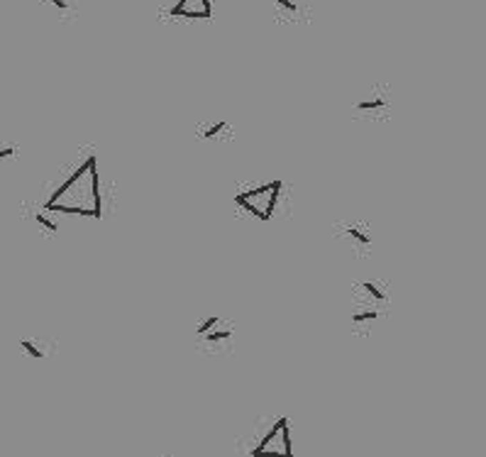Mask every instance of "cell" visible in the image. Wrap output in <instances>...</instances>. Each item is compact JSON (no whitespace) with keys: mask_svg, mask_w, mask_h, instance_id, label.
<instances>
[{"mask_svg":"<svg viewBox=\"0 0 486 457\" xmlns=\"http://www.w3.org/2000/svg\"><path fill=\"white\" fill-rule=\"evenodd\" d=\"M196 347L208 355H218V352L233 350L235 338V323L223 315H208L201 323H196Z\"/></svg>","mask_w":486,"mask_h":457,"instance_id":"4","label":"cell"},{"mask_svg":"<svg viewBox=\"0 0 486 457\" xmlns=\"http://www.w3.org/2000/svg\"><path fill=\"white\" fill-rule=\"evenodd\" d=\"M164 15L171 20H210L213 0H171Z\"/></svg>","mask_w":486,"mask_h":457,"instance_id":"6","label":"cell"},{"mask_svg":"<svg viewBox=\"0 0 486 457\" xmlns=\"http://www.w3.org/2000/svg\"><path fill=\"white\" fill-rule=\"evenodd\" d=\"M47 213H49V210H44V208L35 210V223H37V228H42L47 235H54L56 230H59V225H56V220H51Z\"/></svg>","mask_w":486,"mask_h":457,"instance_id":"14","label":"cell"},{"mask_svg":"<svg viewBox=\"0 0 486 457\" xmlns=\"http://www.w3.org/2000/svg\"><path fill=\"white\" fill-rule=\"evenodd\" d=\"M47 10H51L56 15V20L61 22H72L78 17V0H40Z\"/></svg>","mask_w":486,"mask_h":457,"instance_id":"12","label":"cell"},{"mask_svg":"<svg viewBox=\"0 0 486 457\" xmlns=\"http://www.w3.org/2000/svg\"><path fill=\"white\" fill-rule=\"evenodd\" d=\"M15 154H17V144L6 142L3 147H0V157L3 159H10V157H15Z\"/></svg>","mask_w":486,"mask_h":457,"instance_id":"15","label":"cell"},{"mask_svg":"<svg viewBox=\"0 0 486 457\" xmlns=\"http://www.w3.org/2000/svg\"><path fill=\"white\" fill-rule=\"evenodd\" d=\"M386 306H376V304H357L355 310L350 315L352 331H369L371 325L384 315Z\"/></svg>","mask_w":486,"mask_h":457,"instance_id":"9","label":"cell"},{"mask_svg":"<svg viewBox=\"0 0 486 457\" xmlns=\"http://www.w3.org/2000/svg\"><path fill=\"white\" fill-rule=\"evenodd\" d=\"M335 233L342 235V238L347 240V244H350L352 249H357V252H369L371 244H374V235H371L369 225L360 223V220L340 223L337 228H335Z\"/></svg>","mask_w":486,"mask_h":457,"instance_id":"7","label":"cell"},{"mask_svg":"<svg viewBox=\"0 0 486 457\" xmlns=\"http://www.w3.org/2000/svg\"><path fill=\"white\" fill-rule=\"evenodd\" d=\"M355 291H364V296H367L364 304H376V306L391 304V296H389V291H386V284H381V281H374V279L360 281V284L355 286Z\"/></svg>","mask_w":486,"mask_h":457,"instance_id":"11","label":"cell"},{"mask_svg":"<svg viewBox=\"0 0 486 457\" xmlns=\"http://www.w3.org/2000/svg\"><path fill=\"white\" fill-rule=\"evenodd\" d=\"M196 138L203 142H223V140H233V125L228 120H215L206 122V125L196 127Z\"/></svg>","mask_w":486,"mask_h":457,"instance_id":"10","label":"cell"},{"mask_svg":"<svg viewBox=\"0 0 486 457\" xmlns=\"http://www.w3.org/2000/svg\"><path fill=\"white\" fill-rule=\"evenodd\" d=\"M274 20L279 25H299L310 20V10L303 0H271Z\"/></svg>","mask_w":486,"mask_h":457,"instance_id":"8","label":"cell"},{"mask_svg":"<svg viewBox=\"0 0 486 457\" xmlns=\"http://www.w3.org/2000/svg\"><path fill=\"white\" fill-rule=\"evenodd\" d=\"M249 457H294L291 426L286 416H262L247 440Z\"/></svg>","mask_w":486,"mask_h":457,"instance_id":"2","label":"cell"},{"mask_svg":"<svg viewBox=\"0 0 486 457\" xmlns=\"http://www.w3.org/2000/svg\"><path fill=\"white\" fill-rule=\"evenodd\" d=\"M49 347L51 342L47 340V338H22L20 340V352H25L30 360H44L47 355H49Z\"/></svg>","mask_w":486,"mask_h":457,"instance_id":"13","label":"cell"},{"mask_svg":"<svg viewBox=\"0 0 486 457\" xmlns=\"http://www.w3.org/2000/svg\"><path fill=\"white\" fill-rule=\"evenodd\" d=\"M281 188H284V183H281L279 178H276V181L259 183V186L254 183V186L242 188V191L235 193V206L247 210L252 218L267 223V220H271L274 210H276V203H279V199H281Z\"/></svg>","mask_w":486,"mask_h":457,"instance_id":"3","label":"cell"},{"mask_svg":"<svg viewBox=\"0 0 486 457\" xmlns=\"http://www.w3.org/2000/svg\"><path fill=\"white\" fill-rule=\"evenodd\" d=\"M49 213H72V215H88V218H101V174H98V157L96 152H88L78 159L69 172L64 183L54 188L49 199L42 206Z\"/></svg>","mask_w":486,"mask_h":457,"instance_id":"1","label":"cell"},{"mask_svg":"<svg viewBox=\"0 0 486 457\" xmlns=\"http://www.w3.org/2000/svg\"><path fill=\"white\" fill-rule=\"evenodd\" d=\"M391 88L386 83H371L352 101V115L360 120H386L391 115Z\"/></svg>","mask_w":486,"mask_h":457,"instance_id":"5","label":"cell"}]
</instances>
